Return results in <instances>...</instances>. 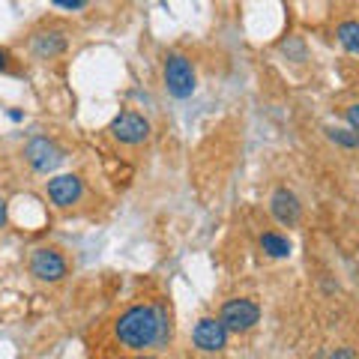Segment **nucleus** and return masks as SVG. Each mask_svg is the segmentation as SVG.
Returning a JSON list of instances; mask_svg holds the SVG:
<instances>
[{"label":"nucleus","mask_w":359,"mask_h":359,"mask_svg":"<svg viewBox=\"0 0 359 359\" xmlns=\"http://www.w3.org/2000/svg\"><path fill=\"white\" fill-rule=\"evenodd\" d=\"M25 156H27V162H30L33 171H39V174H48V171H54V168L63 162L57 144L48 141V138H33L25 147Z\"/></svg>","instance_id":"nucleus-5"},{"label":"nucleus","mask_w":359,"mask_h":359,"mask_svg":"<svg viewBox=\"0 0 359 359\" xmlns=\"http://www.w3.org/2000/svg\"><path fill=\"white\" fill-rule=\"evenodd\" d=\"M4 224H6V201L0 198V228H4Z\"/></svg>","instance_id":"nucleus-17"},{"label":"nucleus","mask_w":359,"mask_h":359,"mask_svg":"<svg viewBox=\"0 0 359 359\" xmlns=\"http://www.w3.org/2000/svg\"><path fill=\"white\" fill-rule=\"evenodd\" d=\"M117 339L132 351H144L150 344H159L168 339L165 311L159 306H132L120 314L117 320Z\"/></svg>","instance_id":"nucleus-1"},{"label":"nucleus","mask_w":359,"mask_h":359,"mask_svg":"<svg viewBox=\"0 0 359 359\" xmlns=\"http://www.w3.org/2000/svg\"><path fill=\"white\" fill-rule=\"evenodd\" d=\"M344 117H347V123H351V129L359 135V102L347 108V111H344Z\"/></svg>","instance_id":"nucleus-14"},{"label":"nucleus","mask_w":359,"mask_h":359,"mask_svg":"<svg viewBox=\"0 0 359 359\" xmlns=\"http://www.w3.org/2000/svg\"><path fill=\"white\" fill-rule=\"evenodd\" d=\"M165 87L174 99H189L195 93V66L186 54H168L165 60Z\"/></svg>","instance_id":"nucleus-2"},{"label":"nucleus","mask_w":359,"mask_h":359,"mask_svg":"<svg viewBox=\"0 0 359 359\" xmlns=\"http://www.w3.org/2000/svg\"><path fill=\"white\" fill-rule=\"evenodd\" d=\"M30 273L39 278V282H60L66 276V261L60 252L54 249H36L30 257Z\"/></svg>","instance_id":"nucleus-6"},{"label":"nucleus","mask_w":359,"mask_h":359,"mask_svg":"<svg viewBox=\"0 0 359 359\" xmlns=\"http://www.w3.org/2000/svg\"><path fill=\"white\" fill-rule=\"evenodd\" d=\"M138 359H150V356H138Z\"/></svg>","instance_id":"nucleus-19"},{"label":"nucleus","mask_w":359,"mask_h":359,"mask_svg":"<svg viewBox=\"0 0 359 359\" xmlns=\"http://www.w3.org/2000/svg\"><path fill=\"white\" fill-rule=\"evenodd\" d=\"M261 249L269 255V257H287L290 255V240L282 237V233H276V231H269L261 237Z\"/></svg>","instance_id":"nucleus-11"},{"label":"nucleus","mask_w":359,"mask_h":359,"mask_svg":"<svg viewBox=\"0 0 359 359\" xmlns=\"http://www.w3.org/2000/svg\"><path fill=\"white\" fill-rule=\"evenodd\" d=\"M327 135H330L332 144H339V147H347V150L359 147V135L353 129H327Z\"/></svg>","instance_id":"nucleus-13"},{"label":"nucleus","mask_w":359,"mask_h":359,"mask_svg":"<svg viewBox=\"0 0 359 359\" xmlns=\"http://www.w3.org/2000/svg\"><path fill=\"white\" fill-rule=\"evenodd\" d=\"M111 135H114L120 144L135 147V144H144L150 138V123L141 114H135V111H123V114L111 120Z\"/></svg>","instance_id":"nucleus-4"},{"label":"nucleus","mask_w":359,"mask_h":359,"mask_svg":"<svg viewBox=\"0 0 359 359\" xmlns=\"http://www.w3.org/2000/svg\"><path fill=\"white\" fill-rule=\"evenodd\" d=\"M335 36H339V42L351 54H359V21H341L335 27Z\"/></svg>","instance_id":"nucleus-12"},{"label":"nucleus","mask_w":359,"mask_h":359,"mask_svg":"<svg viewBox=\"0 0 359 359\" xmlns=\"http://www.w3.org/2000/svg\"><path fill=\"white\" fill-rule=\"evenodd\" d=\"M269 210H273V216L282 224H287V228H294V224L299 222V212H302L299 201L290 189H276L273 198H269Z\"/></svg>","instance_id":"nucleus-9"},{"label":"nucleus","mask_w":359,"mask_h":359,"mask_svg":"<svg viewBox=\"0 0 359 359\" xmlns=\"http://www.w3.org/2000/svg\"><path fill=\"white\" fill-rule=\"evenodd\" d=\"M81 192H84L81 177H75V174H60V177L48 180V198H51L54 207H72V204H78Z\"/></svg>","instance_id":"nucleus-8"},{"label":"nucleus","mask_w":359,"mask_h":359,"mask_svg":"<svg viewBox=\"0 0 359 359\" xmlns=\"http://www.w3.org/2000/svg\"><path fill=\"white\" fill-rule=\"evenodd\" d=\"M66 48V39L63 33L51 30V33H39L36 39H33V51H36V57H54V54H60Z\"/></svg>","instance_id":"nucleus-10"},{"label":"nucleus","mask_w":359,"mask_h":359,"mask_svg":"<svg viewBox=\"0 0 359 359\" xmlns=\"http://www.w3.org/2000/svg\"><path fill=\"white\" fill-rule=\"evenodd\" d=\"M219 320L224 323V330L228 332H249L257 320H261V309H257V302L252 299H228L222 306V314H219Z\"/></svg>","instance_id":"nucleus-3"},{"label":"nucleus","mask_w":359,"mask_h":359,"mask_svg":"<svg viewBox=\"0 0 359 359\" xmlns=\"http://www.w3.org/2000/svg\"><path fill=\"white\" fill-rule=\"evenodd\" d=\"M6 66H9V54L0 48V69H6Z\"/></svg>","instance_id":"nucleus-18"},{"label":"nucleus","mask_w":359,"mask_h":359,"mask_svg":"<svg viewBox=\"0 0 359 359\" xmlns=\"http://www.w3.org/2000/svg\"><path fill=\"white\" fill-rule=\"evenodd\" d=\"M54 6L57 9H84L87 4L84 0H54Z\"/></svg>","instance_id":"nucleus-15"},{"label":"nucleus","mask_w":359,"mask_h":359,"mask_svg":"<svg viewBox=\"0 0 359 359\" xmlns=\"http://www.w3.org/2000/svg\"><path fill=\"white\" fill-rule=\"evenodd\" d=\"M192 339H195V344L201 347V351L216 353V351H222V347L228 344V330H224V323L219 318H201L195 323Z\"/></svg>","instance_id":"nucleus-7"},{"label":"nucleus","mask_w":359,"mask_h":359,"mask_svg":"<svg viewBox=\"0 0 359 359\" xmlns=\"http://www.w3.org/2000/svg\"><path fill=\"white\" fill-rule=\"evenodd\" d=\"M330 359H356V353L351 351V347H339V351H332Z\"/></svg>","instance_id":"nucleus-16"}]
</instances>
